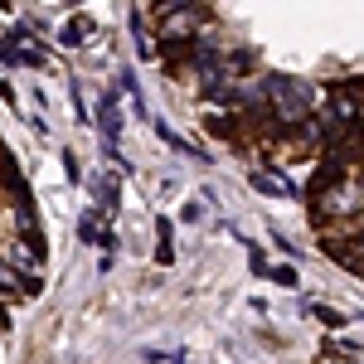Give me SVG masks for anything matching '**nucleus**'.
Returning a JSON list of instances; mask_svg holds the SVG:
<instances>
[{"mask_svg": "<svg viewBox=\"0 0 364 364\" xmlns=\"http://www.w3.org/2000/svg\"><path fill=\"white\" fill-rule=\"evenodd\" d=\"M83 238H87V243H97V248H107V243H112V238H107V228H102V219H97V214H87V228H83Z\"/></svg>", "mask_w": 364, "mask_h": 364, "instance_id": "1", "label": "nucleus"}, {"mask_svg": "<svg viewBox=\"0 0 364 364\" xmlns=\"http://www.w3.org/2000/svg\"><path fill=\"white\" fill-rule=\"evenodd\" d=\"M267 277H272V282H282V287H296V272H291V267H272Z\"/></svg>", "mask_w": 364, "mask_h": 364, "instance_id": "2", "label": "nucleus"}]
</instances>
